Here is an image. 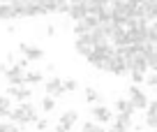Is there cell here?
Listing matches in <instances>:
<instances>
[{"label": "cell", "mask_w": 157, "mask_h": 132, "mask_svg": "<svg viewBox=\"0 0 157 132\" xmlns=\"http://www.w3.org/2000/svg\"><path fill=\"white\" fill-rule=\"evenodd\" d=\"M7 118L21 127V125H28V123H35L39 116H37V109H35L33 104H30V100H28V102H21L16 109H12Z\"/></svg>", "instance_id": "obj_1"}, {"label": "cell", "mask_w": 157, "mask_h": 132, "mask_svg": "<svg viewBox=\"0 0 157 132\" xmlns=\"http://www.w3.org/2000/svg\"><path fill=\"white\" fill-rule=\"evenodd\" d=\"M127 102L132 104L134 111H141V109H146V104H148V95L143 93L139 86H129V98H127Z\"/></svg>", "instance_id": "obj_2"}, {"label": "cell", "mask_w": 157, "mask_h": 132, "mask_svg": "<svg viewBox=\"0 0 157 132\" xmlns=\"http://www.w3.org/2000/svg\"><path fill=\"white\" fill-rule=\"evenodd\" d=\"M7 98H14L16 102H28L33 98V90L28 86H10L7 88Z\"/></svg>", "instance_id": "obj_3"}, {"label": "cell", "mask_w": 157, "mask_h": 132, "mask_svg": "<svg viewBox=\"0 0 157 132\" xmlns=\"http://www.w3.org/2000/svg\"><path fill=\"white\" fill-rule=\"evenodd\" d=\"M19 49H21V54H23V58L28 60V63H37V60H42V58H44V49H39V46L21 44Z\"/></svg>", "instance_id": "obj_4"}, {"label": "cell", "mask_w": 157, "mask_h": 132, "mask_svg": "<svg viewBox=\"0 0 157 132\" xmlns=\"http://www.w3.org/2000/svg\"><path fill=\"white\" fill-rule=\"evenodd\" d=\"M44 90H46V95H51V98H58V95H65L63 79H58V77H51V79H46V83H44Z\"/></svg>", "instance_id": "obj_5"}, {"label": "cell", "mask_w": 157, "mask_h": 132, "mask_svg": "<svg viewBox=\"0 0 157 132\" xmlns=\"http://www.w3.org/2000/svg\"><path fill=\"white\" fill-rule=\"evenodd\" d=\"M93 49H95V44H93V39H90L88 33L76 37V54H78V56H88Z\"/></svg>", "instance_id": "obj_6"}, {"label": "cell", "mask_w": 157, "mask_h": 132, "mask_svg": "<svg viewBox=\"0 0 157 132\" xmlns=\"http://www.w3.org/2000/svg\"><path fill=\"white\" fill-rule=\"evenodd\" d=\"M93 121L95 123H111L113 121L111 109H106L104 104H95L93 107Z\"/></svg>", "instance_id": "obj_7"}, {"label": "cell", "mask_w": 157, "mask_h": 132, "mask_svg": "<svg viewBox=\"0 0 157 132\" xmlns=\"http://www.w3.org/2000/svg\"><path fill=\"white\" fill-rule=\"evenodd\" d=\"M76 121H78V114L74 111V109H69V111H65L63 116H60V123H58V125H63L65 130H72V125H74Z\"/></svg>", "instance_id": "obj_8"}, {"label": "cell", "mask_w": 157, "mask_h": 132, "mask_svg": "<svg viewBox=\"0 0 157 132\" xmlns=\"http://www.w3.org/2000/svg\"><path fill=\"white\" fill-rule=\"evenodd\" d=\"M69 16H72L74 21H81L86 16V7H83V2H78V5H69V12H67Z\"/></svg>", "instance_id": "obj_9"}, {"label": "cell", "mask_w": 157, "mask_h": 132, "mask_svg": "<svg viewBox=\"0 0 157 132\" xmlns=\"http://www.w3.org/2000/svg\"><path fill=\"white\" fill-rule=\"evenodd\" d=\"M116 111L118 114H129V116H134V109H132V104L127 102V100H116Z\"/></svg>", "instance_id": "obj_10"}, {"label": "cell", "mask_w": 157, "mask_h": 132, "mask_svg": "<svg viewBox=\"0 0 157 132\" xmlns=\"http://www.w3.org/2000/svg\"><path fill=\"white\" fill-rule=\"evenodd\" d=\"M23 81L25 83H42L44 81V74L42 72H23Z\"/></svg>", "instance_id": "obj_11"}, {"label": "cell", "mask_w": 157, "mask_h": 132, "mask_svg": "<svg viewBox=\"0 0 157 132\" xmlns=\"http://www.w3.org/2000/svg\"><path fill=\"white\" fill-rule=\"evenodd\" d=\"M86 100H88L90 104H97V102H102V95H99L93 86H88V88H86Z\"/></svg>", "instance_id": "obj_12"}, {"label": "cell", "mask_w": 157, "mask_h": 132, "mask_svg": "<svg viewBox=\"0 0 157 132\" xmlns=\"http://www.w3.org/2000/svg\"><path fill=\"white\" fill-rule=\"evenodd\" d=\"M0 19H16V12L12 5H0Z\"/></svg>", "instance_id": "obj_13"}, {"label": "cell", "mask_w": 157, "mask_h": 132, "mask_svg": "<svg viewBox=\"0 0 157 132\" xmlns=\"http://www.w3.org/2000/svg\"><path fill=\"white\" fill-rule=\"evenodd\" d=\"M10 111H12L10 98H0V118H7V116H10Z\"/></svg>", "instance_id": "obj_14"}, {"label": "cell", "mask_w": 157, "mask_h": 132, "mask_svg": "<svg viewBox=\"0 0 157 132\" xmlns=\"http://www.w3.org/2000/svg\"><path fill=\"white\" fill-rule=\"evenodd\" d=\"M81 132H106L99 123H95V121H90V123H83V127H81Z\"/></svg>", "instance_id": "obj_15"}, {"label": "cell", "mask_w": 157, "mask_h": 132, "mask_svg": "<svg viewBox=\"0 0 157 132\" xmlns=\"http://www.w3.org/2000/svg\"><path fill=\"white\" fill-rule=\"evenodd\" d=\"M113 123H118V125H123V127H129L132 125V116H129V114H118Z\"/></svg>", "instance_id": "obj_16"}, {"label": "cell", "mask_w": 157, "mask_h": 132, "mask_svg": "<svg viewBox=\"0 0 157 132\" xmlns=\"http://www.w3.org/2000/svg\"><path fill=\"white\" fill-rule=\"evenodd\" d=\"M42 109H44V114H49V111H53L56 109V100L51 98V95H46L44 100H42Z\"/></svg>", "instance_id": "obj_17"}, {"label": "cell", "mask_w": 157, "mask_h": 132, "mask_svg": "<svg viewBox=\"0 0 157 132\" xmlns=\"http://www.w3.org/2000/svg\"><path fill=\"white\" fill-rule=\"evenodd\" d=\"M63 88H65V93H74V90L78 88V83L74 81V79H65V81H63Z\"/></svg>", "instance_id": "obj_18"}, {"label": "cell", "mask_w": 157, "mask_h": 132, "mask_svg": "<svg viewBox=\"0 0 157 132\" xmlns=\"http://www.w3.org/2000/svg\"><path fill=\"white\" fill-rule=\"evenodd\" d=\"M129 74H132V81H134V83H141L143 79H146V74L139 72V70H129Z\"/></svg>", "instance_id": "obj_19"}, {"label": "cell", "mask_w": 157, "mask_h": 132, "mask_svg": "<svg viewBox=\"0 0 157 132\" xmlns=\"http://www.w3.org/2000/svg\"><path fill=\"white\" fill-rule=\"evenodd\" d=\"M143 81H146V86L155 88V86H157V72H150V74H148L146 79H143Z\"/></svg>", "instance_id": "obj_20"}, {"label": "cell", "mask_w": 157, "mask_h": 132, "mask_svg": "<svg viewBox=\"0 0 157 132\" xmlns=\"http://www.w3.org/2000/svg\"><path fill=\"white\" fill-rule=\"evenodd\" d=\"M35 123H37V130H39V132H44L46 127H49V118H37Z\"/></svg>", "instance_id": "obj_21"}, {"label": "cell", "mask_w": 157, "mask_h": 132, "mask_svg": "<svg viewBox=\"0 0 157 132\" xmlns=\"http://www.w3.org/2000/svg\"><path fill=\"white\" fill-rule=\"evenodd\" d=\"M86 33H88V28H86V26L81 23V21H76V28H74V35L78 37V35H86Z\"/></svg>", "instance_id": "obj_22"}, {"label": "cell", "mask_w": 157, "mask_h": 132, "mask_svg": "<svg viewBox=\"0 0 157 132\" xmlns=\"http://www.w3.org/2000/svg\"><path fill=\"white\" fill-rule=\"evenodd\" d=\"M146 125L150 127V130H155L157 127V116H146Z\"/></svg>", "instance_id": "obj_23"}, {"label": "cell", "mask_w": 157, "mask_h": 132, "mask_svg": "<svg viewBox=\"0 0 157 132\" xmlns=\"http://www.w3.org/2000/svg\"><path fill=\"white\" fill-rule=\"evenodd\" d=\"M109 132H127V127H123V125H118V123H113V127Z\"/></svg>", "instance_id": "obj_24"}, {"label": "cell", "mask_w": 157, "mask_h": 132, "mask_svg": "<svg viewBox=\"0 0 157 132\" xmlns=\"http://www.w3.org/2000/svg\"><path fill=\"white\" fill-rule=\"evenodd\" d=\"M46 35H49V37H53V35H56V26H49V28H46Z\"/></svg>", "instance_id": "obj_25"}, {"label": "cell", "mask_w": 157, "mask_h": 132, "mask_svg": "<svg viewBox=\"0 0 157 132\" xmlns=\"http://www.w3.org/2000/svg\"><path fill=\"white\" fill-rule=\"evenodd\" d=\"M0 132H10V123H0Z\"/></svg>", "instance_id": "obj_26"}, {"label": "cell", "mask_w": 157, "mask_h": 132, "mask_svg": "<svg viewBox=\"0 0 157 132\" xmlns=\"http://www.w3.org/2000/svg\"><path fill=\"white\" fill-rule=\"evenodd\" d=\"M69 5H78V2H83V0H67Z\"/></svg>", "instance_id": "obj_27"}, {"label": "cell", "mask_w": 157, "mask_h": 132, "mask_svg": "<svg viewBox=\"0 0 157 132\" xmlns=\"http://www.w3.org/2000/svg\"><path fill=\"white\" fill-rule=\"evenodd\" d=\"M0 98H2V95H0Z\"/></svg>", "instance_id": "obj_28"}, {"label": "cell", "mask_w": 157, "mask_h": 132, "mask_svg": "<svg viewBox=\"0 0 157 132\" xmlns=\"http://www.w3.org/2000/svg\"><path fill=\"white\" fill-rule=\"evenodd\" d=\"M152 132H155V130H152Z\"/></svg>", "instance_id": "obj_29"}]
</instances>
